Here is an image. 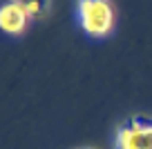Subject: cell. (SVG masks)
Segmentation results:
<instances>
[{
	"mask_svg": "<svg viewBox=\"0 0 152 149\" xmlns=\"http://www.w3.org/2000/svg\"><path fill=\"white\" fill-rule=\"evenodd\" d=\"M29 20H31V16H29L27 7L23 5V0H11L0 9V27L5 33H11V36L23 33Z\"/></svg>",
	"mask_w": 152,
	"mask_h": 149,
	"instance_id": "3957f363",
	"label": "cell"
},
{
	"mask_svg": "<svg viewBox=\"0 0 152 149\" xmlns=\"http://www.w3.org/2000/svg\"><path fill=\"white\" fill-rule=\"evenodd\" d=\"M78 20L87 36L105 38L114 27V11L107 0H78Z\"/></svg>",
	"mask_w": 152,
	"mask_h": 149,
	"instance_id": "6da1fadb",
	"label": "cell"
},
{
	"mask_svg": "<svg viewBox=\"0 0 152 149\" xmlns=\"http://www.w3.org/2000/svg\"><path fill=\"white\" fill-rule=\"evenodd\" d=\"M116 149H152V120L125 122L116 131Z\"/></svg>",
	"mask_w": 152,
	"mask_h": 149,
	"instance_id": "7a4b0ae2",
	"label": "cell"
}]
</instances>
